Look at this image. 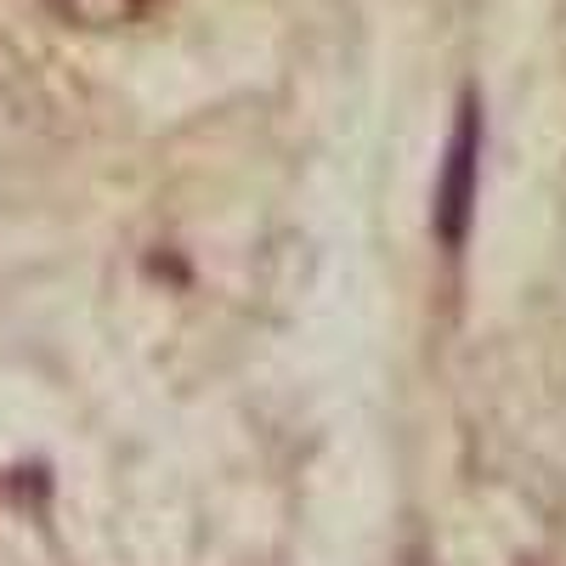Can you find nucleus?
I'll use <instances>...</instances> for the list:
<instances>
[{"instance_id":"nucleus-1","label":"nucleus","mask_w":566,"mask_h":566,"mask_svg":"<svg viewBox=\"0 0 566 566\" xmlns=\"http://www.w3.org/2000/svg\"><path fill=\"white\" fill-rule=\"evenodd\" d=\"M476 165H482V114H476V103H464L459 125H453V142H448V159H442V176H437V239L448 250H459L464 232H470V210H476Z\"/></svg>"}]
</instances>
